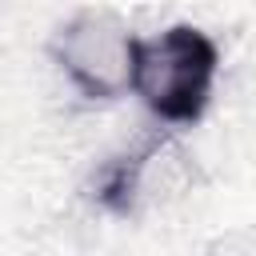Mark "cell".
I'll return each mask as SVG.
<instances>
[{
    "label": "cell",
    "mask_w": 256,
    "mask_h": 256,
    "mask_svg": "<svg viewBox=\"0 0 256 256\" xmlns=\"http://www.w3.org/2000/svg\"><path fill=\"white\" fill-rule=\"evenodd\" d=\"M216 64V44L192 24H176L152 40H128V84L156 116L176 124H188L204 112Z\"/></svg>",
    "instance_id": "1"
},
{
    "label": "cell",
    "mask_w": 256,
    "mask_h": 256,
    "mask_svg": "<svg viewBox=\"0 0 256 256\" xmlns=\"http://www.w3.org/2000/svg\"><path fill=\"white\" fill-rule=\"evenodd\" d=\"M144 168V156H132V164H112L108 168V176H104V184H100V200L108 204V208H116V212H128V204H132V192H136V172Z\"/></svg>",
    "instance_id": "2"
}]
</instances>
